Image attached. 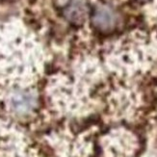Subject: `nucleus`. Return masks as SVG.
<instances>
[{
  "label": "nucleus",
  "mask_w": 157,
  "mask_h": 157,
  "mask_svg": "<svg viewBox=\"0 0 157 157\" xmlns=\"http://www.w3.org/2000/svg\"><path fill=\"white\" fill-rule=\"evenodd\" d=\"M92 24L101 33L113 32L120 22V15L113 6L109 4H97L91 13Z\"/></svg>",
  "instance_id": "1"
},
{
  "label": "nucleus",
  "mask_w": 157,
  "mask_h": 157,
  "mask_svg": "<svg viewBox=\"0 0 157 157\" xmlns=\"http://www.w3.org/2000/svg\"><path fill=\"white\" fill-rule=\"evenodd\" d=\"M36 105V97L32 92L27 90H17L10 98L12 110L18 115H25L31 112Z\"/></svg>",
  "instance_id": "2"
},
{
  "label": "nucleus",
  "mask_w": 157,
  "mask_h": 157,
  "mask_svg": "<svg viewBox=\"0 0 157 157\" xmlns=\"http://www.w3.org/2000/svg\"><path fill=\"white\" fill-rule=\"evenodd\" d=\"M62 15L67 22L80 25L87 16V6L83 0H67L62 7Z\"/></svg>",
  "instance_id": "3"
},
{
  "label": "nucleus",
  "mask_w": 157,
  "mask_h": 157,
  "mask_svg": "<svg viewBox=\"0 0 157 157\" xmlns=\"http://www.w3.org/2000/svg\"><path fill=\"white\" fill-rule=\"evenodd\" d=\"M141 1H146V0H141Z\"/></svg>",
  "instance_id": "4"
}]
</instances>
